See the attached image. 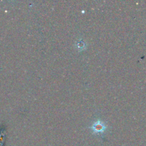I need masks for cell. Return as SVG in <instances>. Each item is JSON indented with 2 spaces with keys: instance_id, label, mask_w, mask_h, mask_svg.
<instances>
[{
  "instance_id": "cell-1",
  "label": "cell",
  "mask_w": 146,
  "mask_h": 146,
  "mask_svg": "<svg viewBox=\"0 0 146 146\" xmlns=\"http://www.w3.org/2000/svg\"><path fill=\"white\" fill-rule=\"evenodd\" d=\"M91 129L93 130V131L96 134H101L105 131V130L106 129V125L103 121H100V120H97L92 125Z\"/></svg>"
}]
</instances>
